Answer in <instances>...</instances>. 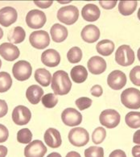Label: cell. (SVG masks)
<instances>
[{"mask_svg": "<svg viewBox=\"0 0 140 157\" xmlns=\"http://www.w3.org/2000/svg\"><path fill=\"white\" fill-rule=\"evenodd\" d=\"M92 102H93L92 99L86 97L79 98L75 101L76 105H77V106H78V109L80 110H84L85 109L89 108L91 106V105H92Z\"/></svg>", "mask_w": 140, "mask_h": 157, "instance_id": "obj_35", "label": "cell"}, {"mask_svg": "<svg viewBox=\"0 0 140 157\" xmlns=\"http://www.w3.org/2000/svg\"><path fill=\"white\" fill-rule=\"evenodd\" d=\"M29 41L32 46L35 48L44 49L49 45L50 36L48 33L45 31H36L30 35Z\"/></svg>", "mask_w": 140, "mask_h": 157, "instance_id": "obj_9", "label": "cell"}, {"mask_svg": "<svg viewBox=\"0 0 140 157\" xmlns=\"http://www.w3.org/2000/svg\"><path fill=\"white\" fill-rule=\"evenodd\" d=\"M91 94L94 96V97H100L102 94L103 93V90H102V88L101 86H99V85H95L93 86L90 90Z\"/></svg>", "mask_w": 140, "mask_h": 157, "instance_id": "obj_38", "label": "cell"}, {"mask_svg": "<svg viewBox=\"0 0 140 157\" xmlns=\"http://www.w3.org/2000/svg\"><path fill=\"white\" fill-rule=\"evenodd\" d=\"M47 157H62V156L60 155V154H59V153L57 152H52L51 154H49V155H47Z\"/></svg>", "mask_w": 140, "mask_h": 157, "instance_id": "obj_47", "label": "cell"}, {"mask_svg": "<svg viewBox=\"0 0 140 157\" xmlns=\"http://www.w3.org/2000/svg\"><path fill=\"white\" fill-rule=\"evenodd\" d=\"M106 136V131L103 127H97L92 134V140L95 144H100L102 143Z\"/></svg>", "mask_w": 140, "mask_h": 157, "instance_id": "obj_33", "label": "cell"}, {"mask_svg": "<svg viewBox=\"0 0 140 157\" xmlns=\"http://www.w3.org/2000/svg\"><path fill=\"white\" fill-rule=\"evenodd\" d=\"M47 18L44 12L40 10H32L27 14L26 23L29 28L32 29H39L45 24Z\"/></svg>", "mask_w": 140, "mask_h": 157, "instance_id": "obj_7", "label": "cell"}, {"mask_svg": "<svg viewBox=\"0 0 140 157\" xmlns=\"http://www.w3.org/2000/svg\"><path fill=\"white\" fill-rule=\"evenodd\" d=\"M2 36H3V31L1 28H0V39H2Z\"/></svg>", "mask_w": 140, "mask_h": 157, "instance_id": "obj_48", "label": "cell"}, {"mask_svg": "<svg viewBox=\"0 0 140 157\" xmlns=\"http://www.w3.org/2000/svg\"><path fill=\"white\" fill-rule=\"evenodd\" d=\"M41 101L46 108H53L56 106V105L58 102V98L55 94L49 93V94L44 95Z\"/></svg>", "mask_w": 140, "mask_h": 157, "instance_id": "obj_32", "label": "cell"}, {"mask_svg": "<svg viewBox=\"0 0 140 157\" xmlns=\"http://www.w3.org/2000/svg\"><path fill=\"white\" fill-rule=\"evenodd\" d=\"M138 5L136 1H121L119 4V11L123 15H131L134 12Z\"/></svg>", "mask_w": 140, "mask_h": 157, "instance_id": "obj_27", "label": "cell"}, {"mask_svg": "<svg viewBox=\"0 0 140 157\" xmlns=\"http://www.w3.org/2000/svg\"><path fill=\"white\" fill-rule=\"evenodd\" d=\"M61 119L66 126L75 127L80 125L82 122V115L74 108H67L61 114Z\"/></svg>", "mask_w": 140, "mask_h": 157, "instance_id": "obj_11", "label": "cell"}, {"mask_svg": "<svg viewBox=\"0 0 140 157\" xmlns=\"http://www.w3.org/2000/svg\"><path fill=\"white\" fill-rule=\"evenodd\" d=\"M35 4L40 8H48L52 5V1H35Z\"/></svg>", "mask_w": 140, "mask_h": 157, "instance_id": "obj_41", "label": "cell"}, {"mask_svg": "<svg viewBox=\"0 0 140 157\" xmlns=\"http://www.w3.org/2000/svg\"><path fill=\"white\" fill-rule=\"evenodd\" d=\"M50 33L54 42L61 43L68 36V29L61 24H56L51 28Z\"/></svg>", "mask_w": 140, "mask_h": 157, "instance_id": "obj_22", "label": "cell"}, {"mask_svg": "<svg viewBox=\"0 0 140 157\" xmlns=\"http://www.w3.org/2000/svg\"><path fill=\"white\" fill-rule=\"evenodd\" d=\"M126 123L131 128H138L140 127V112L131 111L126 115Z\"/></svg>", "mask_w": 140, "mask_h": 157, "instance_id": "obj_28", "label": "cell"}, {"mask_svg": "<svg viewBox=\"0 0 140 157\" xmlns=\"http://www.w3.org/2000/svg\"><path fill=\"white\" fill-rule=\"evenodd\" d=\"M1 66H2V61L0 60V69H1Z\"/></svg>", "mask_w": 140, "mask_h": 157, "instance_id": "obj_52", "label": "cell"}, {"mask_svg": "<svg viewBox=\"0 0 140 157\" xmlns=\"http://www.w3.org/2000/svg\"><path fill=\"white\" fill-rule=\"evenodd\" d=\"M47 152V147L41 140H34L24 149L25 157H44Z\"/></svg>", "mask_w": 140, "mask_h": 157, "instance_id": "obj_13", "label": "cell"}, {"mask_svg": "<svg viewBox=\"0 0 140 157\" xmlns=\"http://www.w3.org/2000/svg\"><path fill=\"white\" fill-rule=\"evenodd\" d=\"M132 155L134 157H140V145H136L132 148Z\"/></svg>", "mask_w": 140, "mask_h": 157, "instance_id": "obj_43", "label": "cell"}, {"mask_svg": "<svg viewBox=\"0 0 140 157\" xmlns=\"http://www.w3.org/2000/svg\"><path fill=\"white\" fill-rule=\"evenodd\" d=\"M121 101L126 107L137 110L140 108V91L137 89L128 88L121 94Z\"/></svg>", "mask_w": 140, "mask_h": 157, "instance_id": "obj_2", "label": "cell"}, {"mask_svg": "<svg viewBox=\"0 0 140 157\" xmlns=\"http://www.w3.org/2000/svg\"><path fill=\"white\" fill-rule=\"evenodd\" d=\"M85 157H104V150L101 147L92 146L85 150Z\"/></svg>", "mask_w": 140, "mask_h": 157, "instance_id": "obj_34", "label": "cell"}, {"mask_svg": "<svg viewBox=\"0 0 140 157\" xmlns=\"http://www.w3.org/2000/svg\"><path fill=\"white\" fill-rule=\"evenodd\" d=\"M51 86L55 94H68L72 87V82L69 79V74L63 70L56 71L52 77Z\"/></svg>", "mask_w": 140, "mask_h": 157, "instance_id": "obj_1", "label": "cell"}, {"mask_svg": "<svg viewBox=\"0 0 140 157\" xmlns=\"http://www.w3.org/2000/svg\"><path fill=\"white\" fill-rule=\"evenodd\" d=\"M65 157H81V155L77 151H70L66 155Z\"/></svg>", "mask_w": 140, "mask_h": 157, "instance_id": "obj_46", "label": "cell"}, {"mask_svg": "<svg viewBox=\"0 0 140 157\" xmlns=\"http://www.w3.org/2000/svg\"><path fill=\"white\" fill-rule=\"evenodd\" d=\"M70 76L74 82L82 83L88 78V72L83 65H77L72 69Z\"/></svg>", "mask_w": 140, "mask_h": 157, "instance_id": "obj_23", "label": "cell"}, {"mask_svg": "<svg viewBox=\"0 0 140 157\" xmlns=\"http://www.w3.org/2000/svg\"><path fill=\"white\" fill-rule=\"evenodd\" d=\"M26 33L22 27H15L13 30H11L9 33L7 39L12 44H20L25 40Z\"/></svg>", "mask_w": 140, "mask_h": 157, "instance_id": "obj_25", "label": "cell"}, {"mask_svg": "<svg viewBox=\"0 0 140 157\" xmlns=\"http://www.w3.org/2000/svg\"><path fill=\"white\" fill-rule=\"evenodd\" d=\"M108 86L114 90H119L127 84V76L120 70H114L107 78Z\"/></svg>", "mask_w": 140, "mask_h": 157, "instance_id": "obj_12", "label": "cell"}, {"mask_svg": "<svg viewBox=\"0 0 140 157\" xmlns=\"http://www.w3.org/2000/svg\"><path fill=\"white\" fill-rule=\"evenodd\" d=\"M8 111V106L6 101L0 99V118L4 117L7 114Z\"/></svg>", "mask_w": 140, "mask_h": 157, "instance_id": "obj_40", "label": "cell"}, {"mask_svg": "<svg viewBox=\"0 0 140 157\" xmlns=\"http://www.w3.org/2000/svg\"><path fill=\"white\" fill-rule=\"evenodd\" d=\"M79 17V11L75 6H67L59 9L57 12V19L59 21L66 24L72 25L75 24Z\"/></svg>", "mask_w": 140, "mask_h": 157, "instance_id": "obj_4", "label": "cell"}, {"mask_svg": "<svg viewBox=\"0 0 140 157\" xmlns=\"http://www.w3.org/2000/svg\"><path fill=\"white\" fill-rule=\"evenodd\" d=\"M133 142L136 144H140V130H138L134 134Z\"/></svg>", "mask_w": 140, "mask_h": 157, "instance_id": "obj_44", "label": "cell"}, {"mask_svg": "<svg viewBox=\"0 0 140 157\" xmlns=\"http://www.w3.org/2000/svg\"><path fill=\"white\" fill-rule=\"evenodd\" d=\"M60 2V3H61V4H66V3H69V2H70L69 1H67V2Z\"/></svg>", "mask_w": 140, "mask_h": 157, "instance_id": "obj_50", "label": "cell"}, {"mask_svg": "<svg viewBox=\"0 0 140 157\" xmlns=\"http://www.w3.org/2000/svg\"><path fill=\"white\" fill-rule=\"evenodd\" d=\"M7 154V148L5 146L0 145V157H6Z\"/></svg>", "mask_w": 140, "mask_h": 157, "instance_id": "obj_45", "label": "cell"}, {"mask_svg": "<svg viewBox=\"0 0 140 157\" xmlns=\"http://www.w3.org/2000/svg\"><path fill=\"white\" fill-rule=\"evenodd\" d=\"M97 52L102 56H108L112 54L114 50V44L110 40H102L98 42L96 46Z\"/></svg>", "mask_w": 140, "mask_h": 157, "instance_id": "obj_26", "label": "cell"}, {"mask_svg": "<svg viewBox=\"0 0 140 157\" xmlns=\"http://www.w3.org/2000/svg\"><path fill=\"white\" fill-rule=\"evenodd\" d=\"M44 139L45 144L52 148H57L62 144L60 132L55 128H48L44 133Z\"/></svg>", "mask_w": 140, "mask_h": 157, "instance_id": "obj_17", "label": "cell"}, {"mask_svg": "<svg viewBox=\"0 0 140 157\" xmlns=\"http://www.w3.org/2000/svg\"><path fill=\"white\" fill-rule=\"evenodd\" d=\"M135 60L134 52L129 45H121L115 53V60L122 66L131 65Z\"/></svg>", "mask_w": 140, "mask_h": 157, "instance_id": "obj_3", "label": "cell"}, {"mask_svg": "<svg viewBox=\"0 0 140 157\" xmlns=\"http://www.w3.org/2000/svg\"><path fill=\"white\" fill-rule=\"evenodd\" d=\"M67 58L72 64L80 62L82 58V51L80 48L73 47L67 53Z\"/></svg>", "mask_w": 140, "mask_h": 157, "instance_id": "obj_30", "label": "cell"}, {"mask_svg": "<svg viewBox=\"0 0 140 157\" xmlns=\"http://www.w3.org/2000/svg\"><path fill=\"white\" fill-rule=\"evenodd\" d=\"M41 60L44 65L50 68L56 67L60 64V56L55 49H47L41 55Z\"/></svg>", "mask_w": 140, "mask_h": 157, "instance_id": "obj_18", "label": "cell"}, {"mask_svg": "<svg viewBox=\"0 0 140 157\" xmlns=\"http://www.w3.org/2000/svg\"><path fill=\"white\" fill-rule=\"evenodd\" d=\"M0 55L7 61H13L20 56V52L13 44L3 43L0 45Z\"/></svg>", "mask_w": 140, "mask_h": 157, "instance_id": "obj_14", "label": "cell"}, {"mask_svg": "<svg viewBox=\"0 0 140 157\" xmlns=\"http://www.w3.org/2000/svg\"><path fill=\"white\" fill-rule=\"evenodd\" d=\"M117 1H100L99 4L101 5V7L103 8L106 9V10H110L113 9L117 4Z\"/></svg>", "mask_w": 140, "mask_h": 157, "instance_id": "obj_39", "label": "cell"}, {"mask_svg": "<svg viewBox=\"0 0 140 157\" xmlns=\"http://www.w3.org/2000/svg\"><path fill=\"white\" fill-rule=\"evenodd\" d=\"M109 157H127V155L123 151L118 149V150L113 151L112 152L110 153V155H109Z\"/></svg>", "mask_w": 140, "mask_h": 157, "instance_id": "obj_42", "label": "cell"}, {"mask_svg": "<svg viewBox=\"0 0 140 157\" xmlns=\"http://www.w3.org/2000/svg\"><path fill=\"white\" fill-rule=\"evenodd\" d=\"M12 86L11 75L7 72H0V93H5Z\"/></svg>", "mask_w": 140, "mask_h": 157, "instance_id": "obj_29", "label": "cell"}, {"mask_svg": "<svg viewBox=\"0 0 140 157\" xmlns=\"http://www.w3.org/2000/svg\"><path fill=\"white\" fill-rule=\"evenodd\" d=\"M87 67H88L89 73L95 75H98L106 71V62L101 56H95L91 57L88 60Z\"/></svg>", "mask_w": 140, "mask_h": 157, "instance_id": "obj_16", "label": "cell"}, {"mask_svg": "<svg viewBox=\"0 0 140 157\" xmlns=\"http://www.w3.org/2000/svg\"><path fill=\"white\" fill-rule=\"evenodd\" d=\"M130 79L134 86H140V66L137 65L130 73Z\"/></svg>", "mask_w": 140, "mask_h": 157, "instance_id": "obj_36", "label": "cell"}, {"mask_svg": "<svg viewBox=\"0 0 140 157\" xmlns=\"http://www.w3.org/2000/svg\"><path fill=\"white\" fill-rule=\"evenodd\" d=\"M35 79L40 86L47 87L52 82V76L49 71L45 69H38L35 73Z\"/></svg>", "mask_w": 140, "mask_h": 157, "instance_id": "obj_24", "label": "cell"}, {"mask_svg": "<svg viewBox=\"0 0 140 157\" xmlns=\"http://www.w3.org/2000/svg\"><path fill=\"white\" fill-rule=\"evenodd\" d=\"M69 140L74 146L83 147L88 144L89 136L85 129L82 127H76L69 131Z\"/></svg>", "mask_w": 140, "mask_h": 157, "instance_id": "obj_6", "label": "cell"}, {"mask_svg": "<svg viewBox=\"0 0 140 157\" xmlns=\"http://www.w3.org/2000/svg\"><path fill=\"white\" fill-rule=\"evenodd\" d=\"M32 73V68L29 62L26 60H19L13 65L12 73L15 79L24 82L29 79Z\"/></svg>", "mask_w": 140, "mask_h": 157, "instance_id": "obj_5", "label": "cell"}, {"mask_svg": "<svg viewBox=\"0 0 140 157\" xmlns=\"http://www.w3.org/2000/svg\"><path fill=\"white\" fill-rule=\"evenodd\" d=\"M82 40L87 43H94L100 37V30L97 26L89 24L85 27L81 33Z\"/></svg>", "mask_w": 140, "mask_h": 157, "instance_id": "obj_19", "label": "cell"}, {"mask_svg": "<svg viewBox=\"0 0 140 157\" xmlns=\"http://www.w3.org/2000/svg\"><path fill=\"white\" fill-rule=\"evenodd\" d=\"M18 14L15 8L11 7H3L0 10V24L9 27L17 20Z\"/></svg>", "mask_w": 140, "mask_h": 157, "instance_id": "obj_15", "label": "cell"}, {"mask_svg": "<svg viewBox=\"0 0 140 157\" xmlns=\"http://www.w3.org/2000/svg\"><path fill=\"white\" fill-rule=\"evenodd\" d=\"M44 96V90L40 86L32 85L29 86L26 91V97L29 102L36 105L40 102Z\"/></svg>", "mask_w": 140, "mask_h": 157, "instance_id": "obj_21", "label": "cell"}, {"mask_svg": "<svg viewBox=\"0 0 140 157\" xmlns=\"http://www.w3.org/2000/svg\"><path fill=\"white\" fill-rule=\"evenodd\" d=\"M138 58L140 61V48H138Z\"/></svg>", "mask_w": 140, "mask_h": 157, "instance_id": "obj_49", "label": "cell"}, {"mask_svg": "<svg viewBox=\"0 0 140 157\" xmlns=\"http://www.w3.org/2000/svg\"><path fill=\"white\" fill-rule=\"evenodd\" d=\"M9 136V131L4 125L0 124V143L7 141Z\"/></svg>", "mask_w": 140, "mask_h": 157, "instance_id": "obj_37", "label": "cell"}, {"mask_svg": "<svg viewBox=\"0 0 140 157\" xmlns=\"http://www.w3.org/2000/svg\"><path fill=\"white\" fill-rule=\"evenodd\" d=\"M32 139V133L28 128H24L18 131L17 140L20 144H30Z\"/></svg>", "mask_w": 140, "mask_h": 157, "instance_id": "obj_31", "label": "cell"}, {"mask_svg": "<svg viewBox=\"0 0 140 157\" xmlns=\"http://www.w3.org/2000/svg\"><path fill=\"white\" fill-rule=\"evenodd\" d=\"M120 114L118 111L112 109H108L101 112L99 120L102 126L107 128H114L120 123Z\"/></svg>", "mask_w": 140, "mask_h": 157, "instance_id": "obj_8", "label": "cell"}, {"mask_svg": "<svg viewBox=\"0 0 140 157\" xmlns=\"http://www.w3.org/2000/svg\"><path fill=\"white\" fill-rule=\"evenodd\" d=\"M32 118V112L25 105H17L12 111V120L16 125L28 124Z\"/></svg>", "mask_w": 140, "mask_h": 157, "instance_id": "obj_10", "label": "cell"}, {"mask_svg": "<svg viewBox=\"0 0 140 157\" xmlns=\"http://www.w3.org/2000/svg\"><path fill=\"white\" fill-rule=\"evenodd\" d=\"M138 20H140V8L138 9Z\"/></svg>", "mask_w": 140, "mask_h": 157, "instance_id": "obj_51", "label": "cell"}, {"mask_svg": "<svg viewBox=\"0 0 140 157\" xmlns=\"http://www.w3.org/2000/svg\"><path fill=\"white\" fill-rule=\"evenodd\" d=\"M82 17L85 21L94 22L99 19L101 11L100 9L93 3L86 4L81 11Z\"/></svg>", "mask_w": 140, "mask_h": 157, "instance_id": "obj_20", "label": "cell"}]
</instances>
